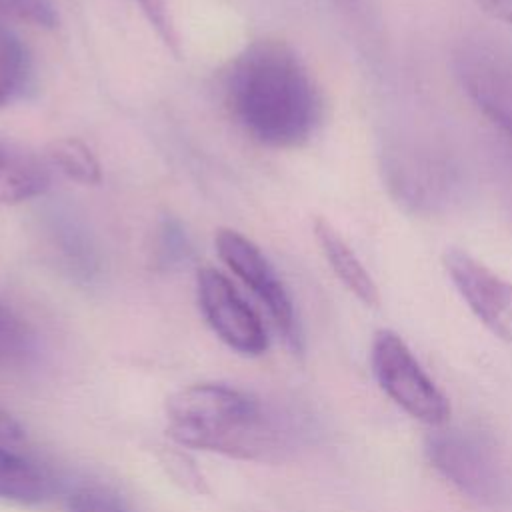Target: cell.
<instances>
[{
	"instance_id": "1",
	"label": "cell",
	"mask_w": 512,
	"mask_h": 512,
	"mask_svg": "<svg viewBox=\"0 0 512 512\" xmlns=\"http://www.w3.org/2000/svg\"><path fill=\"white\" fill-rule=\"evenodd\" d=\"M222 102L232 122L266 148H298L318 130L320 90L296 50L284 40L260 38L230 60Z\"/></svg>"
},
{
	"instance_id": "2",
	"label": "cell",
	"mask_w": 512,
	"mask_h": 512,
	"mask_svg": "<svg viewBox=\"0 0 512 512\" xmlns=\"http://www.w3.org/2000/svg\"><path fill=\"white\" fill-rule=\"evenodd\" d=\"M166 434L182 448H198L246 462H278L290 450L280 416L258 396L222 382L184 386L166 398Z\"/></svg>"
},
{
	"instance_id": "3",
	"label": "cell",
	"mask_w": 512,
	"mask_h": 512,
	"mask_svg": "<svg viewBox=\"0 0 512 512\" xmlns=\"http://www.w3.org/2000/svg\"><path fill=\"white\" fill-rule=\"evenodd\" d=\"M380 172L390 196L408 212L444 216L462 206L470 190L468 168L440 134L398 128L380 148Z\"/></svg>"
},
{
	"instance_id": "4",
	"label": "cell",
	"mask_w": 512,
	"mask_h": 512,
	"mask_svg": "<svg viewBox=\"0 0 512 512\" xmlns=\"http://www.w3.org/2000/svg\"><path fill=\"white\" fill-rule=\"evenodd\" d=\"M424 450L430 464L470 500L498 508L512 498L510 468L486 432L438 426Z\"/></svg>"
},
{
	"instance_id": "5",
	"label": "cell",
	"mask_w": 512,
	"mask_h": 512,
	"mask_svg": "<svg viewBox=\"0 0 512 512\" xmlns=\"http://www.w3.org/2000/svg\"><path fill=\"white\" fill-rule=\"evenodd\" d=\"M452 70L472 104L512 140V44L470 34L456 44Z\"/></svg>"
},
{
	"instance_id": "6",
	"label": "cell",
	"mask_w": 512,
	"mask_h": 512,
	"mask_svg": "<svg viewBox=\"0 0 512 512\" xmlns=\"http://www.w3.org/2000/svg\"><path fill=\"white\" fill-rule=\"evenodd\" d=\"M370 362L380 388L408 416L434 428L448 422V398L424 372L408 344L396 332L382 328L374 334Z\"/></svg>"
},
{
	"instance_id": "7",
	"label": "cell",
	"mask_w": 512,
	"mask_h": 512,
	"mask_svg": "<svg viewBox=\"0 0 512 512\" xmlns=\"http://www.w3.org/2000/svg\"><path fill=\"white\" fill-rule=\"evenodd\" d=\"M214 246L220 260L266 308L272 324L294 350H302V328L294 300L266 254L234 228H218Z\"/></svg>"
},
{
	"instance_id": "8",
	"label": "cell",
	"mask_w": 512,
	"mask_h": 512,
	"mask_svg": "<svg viewBox=\"0 0 512 512\" xmlns=\"http://www.w3.org/2000/svg\"><path fill=\"white\" fill-rule=\"evenodd\" d=\"M196 298L206 324L228 348L242 356H262L268 350V332L260 314L226 274L210 266L200 268Z\"/></svg>"
},
{
	"instance_id": "9",
	"label": "cell",
	"mask_w": 512,
	"mask_h": 512,
	"mask_svg": "<svg viewBox=\"0 0 512 512\" xmlns=\"http://www.w3.org/2000/svg\"><path fill=\"white\" fill-rule=\"evenodd\" d=\"M442 264L474 316L494 336L512 344V282L458 248L446 250Z\"/></svg>"
},
{
	"instance_id": "10",
	"label": "cell",
	"mask_w": 512,
	"mask_h": 512,
	"mask_svg": "<svg viewBox=\"0 0 512 512\" xmlns=\"http://www.w3.org/2000/svg\"><path fill=\"white\" fill-rule=\"evenodd\" d=\"M52 174L44 156L0 136V204H22L50 190Z\"/></svg>"
},
{
	"instance_id": "11",
	"label": "cell",
	"mask_w": 512,
	"mask_h": 512,
	"mask_svg": "<svg viewBox=\"0 0 512 512\" xmlns=\"http://www.w3.org/2000/svg\"><path fill=\"white\" fill-rule=\"evenodd\" d=\"M312 232L328 266L346 286V290L354 294L362 304L378 306L380 294L376 282L372 280L370 272L360 262L356 252L350 248V244L340 236V232L322 216L314 218Z\"/></svg>"
},
{
	"instance_id": "12",
	"label": "cell",
	"mask_w": 512,
	"mask_h": 512,
	"mask_svg": "<svg viewBox=\"0 0 512 512\" xmlns=\"http://www.w3.org/2000/svg\"><path fill=\"white\" fill-rule=\"evenodd\" d=\"M54 482L50 474L12 446L0 444V502L16 506H42L50 500Z\"/></svg>"
},
{
	"instance_id": "13",
	"label": "cell",
	"mask_w": 512,
	"mask_h": 512,
	"mask_svg": "<svg viewBox=\"0 0 512 512\" xmlns=\"http://www.w3.org/2000/svg\"><path fill=\"white\" fill-rule=\"evenodd\" d=\"M44 158L66 178L82 186H98L102 182V166L94 150L76 136H62L46 146Z\"/></svg>"
},
{
	"instance_id": "14",
	"label": "cell",
	"mask_w": 512,
	"mask_h": 512,
	"mask_svg": "<svg viewBox=\"0 0 512 512\" xmlns=\"http://www.w3.org/2000/svg\"><path fill=\"white\" fill-rule=\"evenodd\" d=\"M30 80V54L20 36L0 24V108L14 102Z\"/></svg>"
},
{
	"instance_id": "15",
	"label": "cell",
	"mask_w": 512,
	"mask_h": 512,
	"mask_svg": "<svg viewBox=\"0 0 512 512\" xmlns=\"http://www.w3.org/2000/svg\"><path fill=\"white\" fill-rule=\"evenodd\" d=\"M34 338L26 322L0 300V368H16L28 362Z\"/></svg>"
},
{
	"instance_id": "16",
	"label": "cell",
	"mask_w": 512,
	"mask_h": 512,
	"mask_svg": "<svg viewBox=\"0 0 512 512\" xmlns=\"http://www.w3.org/2000/svg\"><path fill=\"white\" fill-rule=\"evenodd\" d=\"M158 458H160V464L166 470V474L180 488H184L188 492H194V494H206L208 492L206 478L198 470L196 462L182 450V446H178V448H162Z\"/></svg>"
},
{
	"instance_id": "17",
	"label": "cell",
	"mask_w": 512,
	"mask_h": 512,
	"mask_svg": "<svg viewBox=\"0 0 512 512\" xmlns=\"http://www.w3.org/2000/svg\"><path fill=\"white\" fill-rule=\"evenodd\" d=\"M0 18L52 30L58 26V12L50 0H0Z\"/></svg>"
},
{
	"instance_id": "18",
	"label": "cell",
	"mask_w": 512,
	"mask_h": 512,
	"mask_svg": "<svg viewBox=\"0 0 512 512\" xmlns=\"http://www.w3.org/2000/svg\"><path fill=\"white\" fill-rule=\"evenodd\" d=\"M68 512H132L126 502L102 486H78L66 498Z\"/></svg>"
},
{
	"instance_id": "19",
	"label": "cell",
	"mask_w": 512,
	"mask_h": 512,
	"mask_svg": "<svg viewBox=\"0 0 512 512\" xmlns=\"http://www.w3.org/2000/svg\"><path fill=\"white\" fill-rule=\"evenodd\" d=\"M490 172L506 220L512 224V140L498 142L490 150Z\"/></svg>"
},
{
	"instance_id": "20",
	"label": "cell",
	"mask_w": 512,
	"mask_h": 512,
	"mask_svg": "<svg viewBox=\"0 0 512 512\" xmlns=\"http://www.w3.org/2000/svg\"><path fill=\"white\" fill-rule=\"evenodd\" d=\"M136 4L140 6L142 14L146 16L148 24L154 28L158 38L164 42V46L174 56H180L182 54V42H180V34H178L176 22L172 18L168 0H136Z\"/></svg>"
},
{
	"instance_id": "21",
	"label": "cell",
	"mask_w": 512,
	"mask_h": 512,
	"mask_svg": "<svg viewBox=\"0 0 512 512\" xmlns=\"http://www.w3.org/2000/svg\"><path fill=\"white\" fill-rule=\"evenodd\" d=\"M24 440V428L20 422L0 406V444L14 446Z\"/></svg>"
},
{
	"instance_id": "22",
	"label": "cell",
	"mask_w": 512,
	"mask_h": 512,
	"mask_svg": "<svg viewBox=\"0 0 512 512\" xmlns=\"http://www.w3.org/2000/svg\"><path fill=\"white\" fill-rule=\"evenodd\" d=\"M482 12L492 16L494 20L512 24V0H476Z\"/></svg>"
}]
</instances>
